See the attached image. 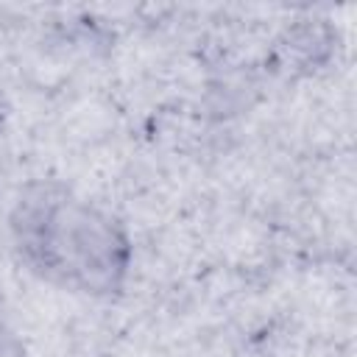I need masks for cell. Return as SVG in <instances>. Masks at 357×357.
<instances>
[{
	"label": "cell",
	"instance_id": "cell-1",
	"mask_svg": "<svg viewBox=\"0 0 357 357\" xmlns=\"http://www.w3.org/2000/svg\"><path fill=\"white\" fill-rule=\"evenodd\" d=\"M22 259L45 279L89 296H112L131 268L128 231L103 209L59 187H33L11 218Z\"/></svg>",
	"mask_w": 357,
	"mask_h": 357
},
{
	"label": "cell",
	"instance_id": "cell-2",
	"mask_svg": "<svg viewBox=\"0 0 357 357\" xmlns=\"http://www.w3.org/2000/svg\"><path fill=\"white\" fill-rule=\"evenodd\" d=\"M0 357H28L25 343L20 340V335L6 321H0Z\"/></svg>",
	"mask_w": 357,
	"mask_h": 357
}]
</instances>
